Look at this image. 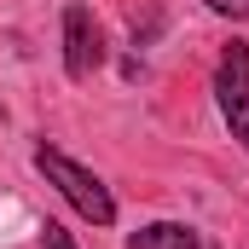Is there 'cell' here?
Returning a JSON list of instances; mask_svg holds the SVG:
<instances>
[{
  "instance_id": "1",
  "label": "cell",
  "mask_w": 249,
  "mask_h": 249,
  "mask_svg": "<svg viewBox=\"0 0 249 249\" xmlns=\"http://www.w3.org/2000/svg\"><path fill=\"white\" fill-rule=\"evenodd\" d=\"M35 168H41L47 186H58V197L87 220V226H116V197H110V186H105L93 168H81L70 151L41 145V151H35Z\"/></svg>"
},
{
  "instance_id": "2",
  "label": "cell",
  "mask_w": 249,
  "mask_h": 249,
  "mask_svg": "<svg viewBox=\"0 0 249 249\" xmlns=\"http://www.w3.org/2000/svg\"><path fill=\"white\" fill-rule=\"evenodd\" d=\"M214 105L232 127V139L249 151V47L244 41H232L214 64Z\"/></svg>"
},
{
  "instance_id": "3",
  "label": "cell",
  "mask_w": 249,
  "mask_h": 249,
  "mask_svg": "<svg viewBox=\"0 0 249 249\" xmlns=\"http://www.w3.org/2000/svg\"><path fill=\"white\" fill-rule=\"evenodd\" d=\"M105 64V29L93 18V6H64V75L70 81H93V70Z\"/></svg>"
},
{
  "instance_id": "4",
  "label": "cell",
  "mask_w": 249,
  "mask_h": 249,
  "mask_svg": "<svg viewBox=\"0 0 249 249\" xmlns=\"http://www.w3.org/2000/svg\"><path fill=\"white\" fill-rule=\"evenodd\" d=\"M127 249H197V232L186 220H151L127 238Z\"/></svg>"
},
{
  "instance_id": "5",
  "label": "cell",
  "mask_w": 249,
  "mask_h": 249,
  "mask_svg": "<svg viewBox=\"0 0 249 249\" xmlns=\"http://www.w3.org/2000/svg\"><path fill=\"white\" fill-rule=\"evenodd\" d=\"M203 6H209L214 18H232V23H244V18H249V0H203Z\"/></svg>"
},
{
  "instance_id": "6",
  "label": "cell",
  "mask_w": 249,
  "mask_h": 249,
  "mask_svg": "<svg viewBox=\"0 0 249 249\" xmlns=\"http://www.w3.org/2000/svg\"><path fill=\"white\" fill-rule=\"evenodd\" d=\"M41 249H75V238L64 232L58 220H47V232H41Z\"/></svg>"
}]
</instances>
